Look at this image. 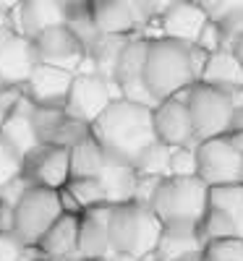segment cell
<instances>
[{
  "label": "cell",
  "mask_w": 243,
  "mask_h": 261,
  "mask_svg": "<svg viewBox=\"0 0 243 261\" xmlns=\"http://www.w3.org/2000/svg\"><path fill=\"white\" fill-rule=\"evenodd\" d=\"M240 183H243V160H240Z\"/></svg>",
  "instance_id": "obj_49"
},
{
  "label": "cell",
  "mask_w": 243,
  "mask_h": 261,
  "mask_svg": "<svg viewBox=\"0 0 243 261\" xmlns=\"http://www.w3.org/2000/svg\"><path fill=\"white\" fill-rule=\"evenodd\" d=\"M21 94H24L21 86H6V84H0V123H3V118L8 115V110L16 105V99Z\"/></svg>",
  "instance_id": "obj_39"
},
{
  "label": "cell",
  "mask_w": 243,
  "mask_h": 261,
  "mask_svg": "<svg viewBox=\"0 0 243 261\" xmlns=\"http://www.w3.org/2000/svg\"><path fill=\"white\" fill-rule=\"evenodd\" d=\"M92 18L100 34H136L152 24L131 0H97L92 3Z\"/></svg>",
  "instance_id": "obj_18"
},
{
  "label": "cell",
  "mask_w": 243,
  "mask_h": 261,
  "mask_svg": "<svg viewBox=\"0 0 243 261\" xmlns=\"http://www.w3.org/2000/svg\"><path fill=\"white\" fill-rule=\"evenodd\" d=\"M89 130L110 160L126 165H134L141 151L152 141H157L152 123V107L123 97L110 102L105 113L89 125Z\"/></svg>",
  "instance_id": "obj_1"
},
{
  "label": "cell",
  "mask_w": 243,
  "mask_h": 261,
  "mask_svg": "<svg viewBox=\"0 0 243 261\" xmlns=\"http://www.w3.org/2000/svg\"><path fill=\"white\" fill-rule=\"evenodd\" d=\"M160 180H162V178H157V175H141V172H139V178H136V191H134V201L149 206V201H152L154 191H157V183H160Z\"/></svg>",
  "instance_id": "obj_37"
},
{
  "label": "cell",
  "mask_w": 243,
  "mask_h": 261,
  "mask_svg": "<svg viewBox=\"0 0 243 261\" xmlns=\"http://www.w3.org/2000/svg\"><path fill=\"white\" fill-rule=\"evenodd\" d=\"M209 186L199 178H175L165 175L157 183V191L152 196V212L157 214L162 225H202L207 212Z\"/></svg>",
  "instance_id": "obj_3"
},
{
  "label": "cell",
  "mask_w": 243,
  "mask_h": 261,
  "mask_svg": "<svg viewBox=\"0 0 243 261\" xmlns=\"http://www.w3.org/2000/svg\"><path fill=\"white\" fill-rule=\"evenodd\" d=\"M160 230L162 222L147 204L126 201L110 206V246L113 251L131 253L147 261L157 246Z\"/></svg>",
  "instance_id": "obj_4"
},
{
  "label": "cell",
  "mask_w": 243,
  "mask_h": 261,
  "mask_svg": "<svg viewBox=\"0 0 243 261\" xmlns=\"http://www.w3.org/2000/svg\"><path fill=\"white\" fill-rule=\"evenodd\" d=\"M204 243L202 225H162L157 246L147 261H183L188 256H202Z\"/></svg>",
  "instance_id": "obj_17"
},
{
  "label": "cell",
  "mask_w": 243,
  "mask_h": 261,
  "mask_svg": "<svg viewBox=\"0 0 243 261\" xmlns=\"http://www.w3.org/2000/svg\"><path fill=\"white\" fill-rule=\"evenodd\" d=\"M191 45H196L199 50H204V53H214L220 47H225V32H223V27H220L217 21L207 18L202 32L196 34V39L191 42Z\"/></svg>",
  "instance_id": "obj_34"
},
{
  "label": "cell",
  "mask_w": 243,
  "mask_h": 261,
  "mask_svg": "<svg viewBox=\"0 0 243 261\" xmlns=\"http://www.w3.org/2000/svg\"><path fill=\"white\" fill-rule=\"evenodd\" d=\"M167 162H170V146L162 141H152L134 162V170L141 175H157L165 178L167 175Z\"/></svg>",
  "instance_id": "obj_28"
},
{
  "label": "cell",
  "mask_w": 243,
  "mask_h": 261,
  "mask_svg": "<svg viewBox=\"0 0 243 261\" xmlns=\"http://www.w3.org/2000/svg\"><path fill=\"white\" fill-rule=\"evenodd\" d=\"M144 84L154 99H165L183 86L196 84L191 71V45L170 37H149Z\"/></svg>",
  "instance_id": "obj_2"
},
{
  "label": "cell",
  "mask_w": 243,
  "mask_h": 261,
  "mask_svg": "<svg viewBox=\"0 0 243 261\" xmlns=\"http://www.w3.org/2000/svg\"><path fill=\"white\" fill-rule=\"evenodd\" d=\"M204 13L217 21L225 32V47H233L235 37L243 32V0H196Z\"/></svg>",
  "instance_id": "obj_26"
},
{
  "label": "cell",
  "mask_w": 243,
  "mask_h": 261,
  "mask_svg": "<svg viewBox=\"0 0 243 261\" xmlns=\"http://www.w3.org/2000/svg\"><path fill=\"white\" fill-rule=\"evenodd\" d=\"M188 113L193 123V134L202 139L212 136H225L230 130V115H233V102L225 89H217L212 84L196 81L188 89Z\"/></svg>",
  "instance_id": "obj_6"
},
{
  "label": "cell",
  "mask_w": 243,
  "mask_h": 261,
  "mask_svg": "<svg viewBox=\"0 0 243 261\" xmlns=\"http://www.w3.org/2000/svg\"><path fill=\"white\" fill-rule=\"evenodd\" d=\"M65 118H68V115H65L63 107L34 105V107H32V123H34V134H37L39 144H50Z\"/></svg>",
  "instance_id": "obj_27"
},
{
  "label": "cell",
  "mask_w": 243,
  "mask_h": 261,
  "mask_svg": "<svg viewBox=\"0 0 243 261\" xmlns=\"http://www.w3.org/2000/svg\"><path fill=\"white\" fill-rule=\"evenodd\" d=\"M207 55H209V53H204V50H199L196 45H191V71H193L196 81H199V76H202V71H204Z\"/></svg>",
  "instance_id": "obj_42"
},
{
  "label": "cell",
  "mask_w": 243,
  "mask_h": 261,
  "mask_svg": "<svg viewBox=\"0 0 243 261\" xmlns=\"http://www.w3.org/2000/svg\"><path fill=\"white\" fill-rule=\"evenodd\" d=\"M37 63L32 39L18 34L13 24H0V84L21 86Z\"/></svg>",
  "instance_id": "obj_12"
},
{
  "label": "cell",
  "mask_w": 243,
  "mask_h": 261,
  "mask_svg": "<svg viewBox=\"0 0 243 261\" xmlns=\"http://www.w3.org/2000/svg\"><path fill=\"white\" fill-rule=\"evenodd\" d=\"M105 162H107V154L100 146V141L92 136V130L68 149L71 178H97L100 170L105 167Z\"/></svg>",
  "instance_id": "obj_25"
},
{
  "label": "cell",
  "mask_w": 243,
  "mask_h": 261,
  "mask_svg": "<svg viewBox=\"0 0 243 261\" xmlns=\"http://www.w3.org/2000/svg\"><path fill=\"white\" fill-rule=\"evenodd\" d=\"M76 238H79V214L63 212L47 227V232L39 238L34 248L39 251L42 261H68L79 256Z\"/></svg>",
  "instance_id": "obj_20"
},
{
  "label": "cell",
  "mask_w": 243,
  "mask_h": 261,
  "mask_svg": "<svg viewBox=\"0 0 243 261\" xmlns=\"http://www.w3.org/2000/svg\"><path fill=\"white\" fill-rule=\"evenodd\" d=\"M32 107H34V102L27 94H21L16 99V105L8 110V115L3 118V123H0V136H3L21 157H27L39 144V139L34 134V123H32Z\"/></svg>",
  "instance_id": "obj_21"
},
{
  "label": "cell",
  "mask_w": 243,
  "mask_h": 261,
  "mask_svg": "<svg viewBox=\"0 0 243 261\" xmlns=\"http://www.w3.org/2000/svg\"><path fill=\"white\" fill-rule=\"evenodd\" d=\"M240 160L243 154L230 144L228 136H212L196 144V175L207 186L240 183Z\"/></svg>",
  "instance_id": "obj_10"
},
{
  "label": "cell",
  "mask_w": 243,
  "mask_h": 261,
  "mask_svg": "<svg viewBox=\"0 0 243 261\" xmlns=\"http://www.w3.org/2000/svg\"><path fill=\"white\" fill-rule=\"evenodd\" d=\"M60 214L63 209L58 199V188L32 186L13 209V232L24 246L34 248L39 243V238L47 232V227Z\"/></svg>",
  "instance_id": "obj_5"
},
{
  "label": "cell",
  "mask_w": 243,
  "mask_h": 261,
  "mask_svg": "<svg viewBox=\"0 0 243 261\" xmlns=\"http://www.w3.org/2000/svg\"><path fill=\"white\" fill-rule=\"evenodd\" d=\"M196 146L183 144V146H170V162H167V175L175 178H191L196 175Z\"/></svg>",
  "instance_id": "obj_31"
},
{
  "label": "cell",
  "mask_w": 243,
  "mask_h": 261,
  "mask_svg": "<svg viewBox=\"0 0 243 261\" xmlns=\"http://www.w3.org/2000/svg\"><path fill=\"white\" fill-rule=\"evenodd\" d=\"M136 178L139 172L134 170V165H126V162H115L110 160L105 162V167L100 170V186L105 191V204H126V201H134V191H136Z\"/></svg>",
  "instance_id": "obj_23"
},
{
  "label": "cell",
  "mask_w": 243,
  "mask_h": 261,
  "mask_svg": "<svg viewBox=\"0 0 243 261\" xmlns=\"http://www.w3.org/2000/svg\"><path fill=\"white\" fill-rule=\"evenodd\" d=\"M209 16L204 13V8L196 0H173L165 8V13L157 18L160 27V37H170V39H181V42H191L196 39V34L202 32L204 21Z\"/></svg>",
  "instance_id": "obj_19"
},
{
  "label": "cell",
  "mask_w": 243,
  "mask_h": 261,
  "mask_svg": "<svg viewBox=\"0 0 243 261\" xmlns=\"http://www.w3.org/2000/svg\"><path fill=\"white\" fill-rule=\"evenodd\" d=\"M199 81L212 84V86H217V89H225V92L240 86L243 84V68H240L233 47H220V50L209 53Z\"/></svg>",
  "instance_id": "obj_24"
},
{
  "label": "cell",
  "mask_w": 243,
  "mask_h": 261,
  "mask_svg": "<svg viewBox=\"0 0 243 261\" xmlns=\"http://www.w3.org/2000/svg\"><path fill=\"white\" fill-rule=\"evenodd\" d=\"M202 261H243V238H212L204 243Z\"/></svg>",
  "instance_id": "obj_29"
},
{
  "label": "cell",
  "mask_w": 243,
  "mask_h": 261,
  "mask_svg": "<svg viewBox=\"0 0 243 261\" xmlns=\"http://www.w3.org/2000/svg\"><path fill=\"white\" fill-rule=\"evenodd\" d=\"M24 175L34 186L63 188L71 178L68 149L58 146V144H37L24 157Z\"/></svg>",
  "instance_id": "obj_14"
},
{
  "label": "cell",
  "mask_w": 243,
  "mask_h": 261,
  "mask_svg": "<svg viewBox=\"0 0 243 261\" xmlns=\"http://www.w3.org/2000/svg\"><path fill=\"white\" fill-rule=\"evenodd\" d=\"M134 3V8L147 18V21H157L162 13H165V8L173 3V0H131Z\"/></svg>",
  "instance_id": "obj_38"
},
{
  "label": "cell",
  "mask_w": 243,
  "mask_h": 261,
  "mask_svg": "<svg viewBox=\"0 0 243 261\" xmlns=\"http://www.w3.org/2000/svg\"><path fill=\"white\" fill-rule=\"evenodd\" d=\"M65 188L71 191V196L79 201L81 209L105 204V191H102V186H100L97 178H68Z\"/></svg>",
  "instance_id": "obj_30"
},
{
  "label": "cell",
  "mask_w": 243,
  "mask_h": 261,
  "mask_svg": "<svg viewBox=\"0 0 243 261\" xmlns=\"http://www.w3.org/2000/svg\"><path fill=\"white\" fill-rule=\"evenodd\" d=\"M0 261H42L37 248L24 246L16 232H0Z\"/></svg>",
  "instance_id": "obj_32"
},
{
  "label": "cell",
  "mask_w": 243,
  "mask_h": 261,
  "mask_svg": "<svg viewBox=\"0 0 243 261\" xmlns=\"http://www.w3.org/2000/svg\"><path fill=\"white\" fill-rule=\"evenodd\" d=\"M58 199H60V209L63 212H68V214H81V206H79V201L71 196V191L68 188H58Z\"/></svg>",
  "instance_id": "obj_40"
},
{
  "label": "cell",
  "mask_w": 243,
  "mask_h": 261,
  "mask_svg": "<svg viewBox=\"0 0 243 261\" xmlns=\"http://www.w3.org/2000/svg\"><path fill=\"white\" fill-rule=\"evenodd\" d=\"M60 11L65 13V18H68L71 13H79V11H86L92 8V0H58Z\"/></svg>",
  "instance_id": "obj_41"
},
{
  "label": "cell",
  "mask_w": 243,
  "mask_h": 261,
  "mask_svg": "<svg viewBox=\"0 0 243 261\" xmlns=\"http://www.w3.org/2000/svg\"><path fill=\"white\" fill-rule=\"evenodd\" d=\"M233 130H243V107H233V115H230V130H228V134H233Z\"/></svg>",
  "instance_id": "obj_43"
},
{
  "label": "cell",
  "mask_w": 243,
  "mask_h": 261,
  "mask_svg": "<svg viewBox=\"0 0 243 261\" xmlns=\"http://www.w3.org/2000/svg\"><path fill=\"white\" fill-rule=\"evenodd\" d=\"M24 172V157L0 136V186Z\"/></svg>",
  "instance_id": "obj_33"
},
{
  "label": "cell",
  "mask_w": 243,
  "mask_h": 261,
  "mask_svg": "<svg viewBox=\"0 0 243 261\" xmlns=\"http://www.w3.org/2000/svg\"><path fill=\"white\" fill-rule=\"evenodd\" d=\"M32 186H34V183L24 175V172H21V175H16V178H11L8 183L0 186V201H3L6 206H13V209H16V204L21 201V196H24Z\"/></svg>",
  "instance_id": "obj_36"
},
{
  "label": "cell",
  "mask_w": 243,
  "mask_h": 261,
  "mask_svg": "<svg viewBox=\"0 0 243 261\" xmlns=\"http://www.w3.org/2000/svg\"><path fill=\"white\" fill-rule=\"evenodd\" d=\"M68 261H86V258H81V256H76V258H68Z\"/></svg>",
  "instance_id": "obj_50"
},
{
  "label": "cell",
  "mask_w": 243,
  "mask_h": 261,
  "mask_svg": "<svg viewBox=\"0 0 243 261\" xmlns=\"http://www.w3.org/2000/svg\"><path fill=\"white\" fill-rule=\"evenodd\" d=\"M202 235L204 241L228 235L243 238V183L209 186Z\"/></svg>",
  "instance_id": "obj_7"
},
{
  "label": "cell",
  "mask_w": 243,
  "mask_h": 261,
  "mask_svg": "<svg viewBox=\"0 0 243 261\" xmlns=\"http://www.w3.org/2000/svg\"><path fill=\"white\" fill-rule=\"evenodd\" d=\"M71 81H74V71L47 65V63H34L27 81L21 84V89H24V94L34 105L63 107L68 89H71Z\"/></svg>",
  "instance_id": "obj_15"
},
{
  "label": "cell",
  "mask_w": 243,
  "mask_h": 261,
  "mask_svg": "<svg viewBox=\"0 0 243 261\" xmlns=\"http://www.w3.org/2000/svg\"><path fill=\"white\" fill-rule=\"evenodd\" d=\"M32 47L37 63L58 65V68H68L76 73L79 63L84 60V47L76 39V34L68 29V24H55L42 29L37 37H32Z\"/></svg>",
  "instance_id": "obj_11"
},
{
  "label": "cell",
  "mask_w": 243,
  "mask_h": 261,
  "mask_svg": "<svg viewBox=\"0 0 243 261\" xmlns=\"http://www.w3.org/2000/svg\"><path fill=\"white\" fill-rule=\"evenodd\" d=\"M183 261H202V256H188V258H183Z\"/></svg>",
  "instance_id": "obj_48"
},
{
  "label": "cell",
  "mask_w": 243,
  "mask_h": 261,
  "mask_svg": "<svg viewBox=\"0 0 243 261\" xmlns=\"http://www.w3.org/2000/svg\"><path fill=\"white\" fill-rule=\"evenodd\" d=\"M92 3H97V0H92Z\"/></svg>",
  "instance_id": "obj_51"
},
{
  "label": "cell",
  "mask_w": 243,
  "mask_h": 261,
  "mask_svg": "<svg viewBox=\"0 0 243 261\" xmlns=\"http://www.w3.org/2000/svg\"><path fill=\"white\" fill-rule=\"evenodd\" d=\"M225 136L230 139V144L243 154V130H233V134H225Z\"/></svg>",
  "instance_id": "obj_44"
},
{
  "label": "cell",
  "mask_w": 243,
  "mask_h": 261,
  "mask_svg": "<svg viewBox=\"0 0 243 261\" xmlns=\"http://www.w3.org/2000/svg\"><path fill=\"white\" fill-rule=\"evenodd\" d=\"M107 261H144V258H136V256H131V253H120V251H113L107 256Z\"/></svg>",
  "instance_id": "obj_46"
},
{
  "label": "cell",
  "mask_w": 243,
  "mask_h": 261,
  "mask_svg": "<svg viewBox=\"0 0 243 261\" xmlns=\"http://www.w3.org/2000/svg\"><path fill=\"white\" fill-rule=\"evenodd\" d=\"M11 24L18 34L32 39L42 29L65 24V13L60 11L58 0H21L18 8L11 13Z\"/></svg>",
  "instance_id": "obj_22"
},
{
  "label": "cell",
  "mask_w": 243,
  "mask_h": 261,
  "mask_svg": "<svg viewBox=\"0 0 243 261\" xmlns=\"http://www.w3.org/2000/svg\"><path fill=\"white\" fill-rule=\"evenodd\" d=\"M118 97L120 94H118L115 81H107L97 73H74L68 97L63 102V110L68 118L92 125L105 113V107Z\"/></svg>",
  "instance_id": "obj_8"
},
{
  "label": "cell",
  "mask_w": 243,
  "mask_h": 261,
  "mask_svg": "<svg viewBox=\"0 0 243 261\" xmlns=\"http://www.w3.org/2000/svg\"><path fill=\"white\" fill-rule=\"evenodd\" d=\"M18 3H21V0H0V13H13L16 8H18Z\"/></svg>",
  "instance_id": "obj_47"
},
{
  "label": "cell",
  "mask_w": 243,
  "mask_h": 261,
  "mask_svg": "<svg viewBox=\"0 0 243 261\" xmlns=\"http://www.w3.org/2000/svg\"><path fill=\"white\" fill-rule=\"evenodd\" d=\"M152 123H154L157 141L167 146H183V144L196 146L199 144V136L193 134L188 105L175 97H165L152 107Z\"/></svg>",
  "instance_id": "obj_13"
},
{
  "label": "cell",
  "mask_w": 243,
  "mask_h": 261,
  "mask_svg": "<svg viewBox=\"0 0 243 261\" xmlns=\"http://www.w3.org/2000/svg\"><path fill=\"white\" fill-rule=\"evenodd\" d=\"M76 248L79 256L86 261H97L113 253V246H110V204L81 209Z\"/></svg>",
  "instance_id": "obj_16"
},
{
  "label": "cell",
  "mask_w": 243,
  "mask_h": 261,
  "mask_svg": "<svg viewBox=\"0 0 243 261\" xmlns=\"http://www.w3.org/2000/svg\"><path fill=\"white\" fill-rule=\"evenodd\" d=\"M147 47H149V37L144 32H136L131 34L128 42L120 50V58H118V65H115V86H118V94L123 99H131V102H139V105H147V107H154L157 99H154L144 84V63H147Z\"/></svg>",
  "instance_id": "obj_9"
},
{
  "label": "cell",
  "mask_w": 243,
  "mask_h": 261,
  "mask_svg": "<svg viewBox=\"0 0 243 261\" xmlns=\"http://www.w3.org/2000/svg\"><path fill=\"white\" fill-rule=\"evenodd\" d=\"M233 53H235V58H238V63H240V68H243V32L235 37V42H233Z\"/></svg>",
  "instance_id": "obj_45"
},
{
  "label": "cell",
  "mask_w": 243,
  "mask_h": 261,
  "mask_svg": "<svg viewBox=\"0 0 243 261\" xmlns=\"http://www.w3.org/2000/svg\"><path fill=\"white\" fill-rule=\"evenodd\" d=\"M86 134H89V125L81 123V120H74V118H65L63 125L58 128V134L53 136L50 144H58V146H65V149H71L76 141H81Z\"/></svg>",
  "instance_id": "obj_35"
}]
</instances>
